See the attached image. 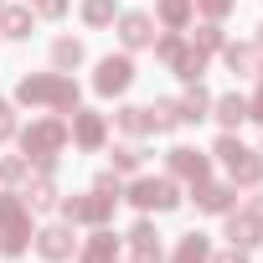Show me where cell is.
I'll return each mask as SVG.
<instances>
[{
  "label": "cell",
  "instance_id": "cell-12",
  "mask_svg": "<svg viewBox=\"0 0 263 263\" xmlns=\"http://www.w3.org/2000/svg\"><path fill=\"white\" fill-rule=\"evenodd\" d=\"M191 191H196V206H201V212H212V217H227V212L237 206V191H232V186H222V181H212V176H206V181H196Z\"/></svg>",
  "mask_w": 263,
  "mask_h": 263
},
{
  "label": "cell",
  "instance_id": "cell-30",
  "mask_svg": "<svg viewBox=\"0 0 263 263\" xmlns=\"http://www.w3.org/2000/svg\"><path fill=\"white\" fill-rule=\"evenodd\" d=\"M26 171H31L26 155H6V160H0V181H6V186H11V181H26Z\"/></svg>",
  "mask_w": 263,
  "mask_h": 263
},
{
  "label": "cell",
  "instance_id": "cell-32",
  "mask_svg": "<svg viewBox=\"0 0 263 263\" xmlns=\"http://www.w3.org/2000/svg\"><path fill=\"white\" fill-rule=\"evenodd\" d=\"M232 6H237V0H196V11H201L206 21H222V16H232Z\"/></svg>",
  "mask_w": 263,
  "mask_h": 263
},
{
  "label": "cell",
  "instance_id": "cell-38",
  "mask_svg": "<svg viewBox=\"0 0 263 263\" xmlns=\"http://www.w3.org/2000/svg\"><path fill=\"white\" fill-rule=\"evenodd\" d=\"M206 263H248V253H242V248H227V253H212Z\"/></svg>",
  "mask_w": 263,
  "mask_h": 263
},
{
  "label": "cell",
  "instance_id": "cell-20",
  "mask_svg": "<svg viewBox=\"0 0 263 263\" xmlns=\"http://www.w3.org/2000/svg\"><path fill=\"white\" fill-rule=\"evenodd\" d=\"M176 103H181V124H201V119L212 114V93H206L201 83H191L186 98H176Z\"/></svg>",
  "mask_w": 263,
  "mask_h": 263
},
{
  "label": "cell",
  "instance_id": "cell-22",
  "mask_svg": "<svg viewBox=\"0 0 263 263\" xmlns=\"http://www.w3.org/2000/svg\"><path fill=\"white\" fill-rule=\"evenodd\" d=\"M222 62L232 78H248L253 72V42H222Z\"/></svg>",
  "mask_w": 263,
  "mask_h": 263
},
{
  "label": "cell",
  "instance_id": "cell-36",
  "mask_svg": "<svg viewBox=\"0 0 263 263\" xmlns=\"http://www.w3.org/2000/svg\"><path fill=\"white\" fill-rule=\"evenodd\" d=\"M248 119H258V124H263V67H258V93L248 98Z\"/></svg>",
  "mask_w": 263,
  "mask_h": 263
},
{
  "label": "cell",
  "instance_id": "cell-9",
  "mask_svg": "<svg viewBox=\"0 0 263 263\" xmlns=\"http://www.w3.org/2000/svg\"><path fill=\"white\" fill-rule=\"evenodd\" d=\"M129 83H135V62H129V52H119V57H103V62H98V72H93V88H98L103 98L124 93Z\"/></svg>",
  "mask_w": 263,
  "mask_h": 263
},
{
  "label": "cell",
  "instance_id": "cell-7",
  "mask_svg": "<svg viewBox=\"0 0 263 263\" xmlns=\"http://www.w3.org/2000/svg\"><path fill=\"white\" fill-rule=\"evenodd\" d=\"M165 165H171V181H186V186H196V181L212 176V155L206 150H191V145H176L165 155Z\"/></svg>",
  "mask_w": 263,
  "mask_h": 263
},
{
  "label": "cell",
  "instance_id": "cell-8",
  "mask_svg": "<svg viewBox=\"0 0 263 263\" xmlns=\"http://www.w3.org/2000/svg\"><path fill=\"white\" fill-rule=\"evenodd\" d=\"M67 135L78 150H103L108 145V119L93 114V108H72V124H67Z\"/></svg>",
  "mask_w": 263,
  "mask_h": 263
},
{
  "label": "cell",
  "instance_id": "cell-10",
  "mask_svg": "<svg viewBox=\"0 0 263 263\" xmlns=\"http://www.w3.org/2000/svg\"><path fill=\"white\" fill-rule=\"evenodd\" d=\"M119 42H124V52H140V47H150L155 42V16H145V11H119Z\"/></svg>",
  "mask_w": 263,
  "mask_h": 263
},
{
  "label": "cell",
  "instance_id": "cell-3",
  "mask_svg": "<svg viewBox=\"0 0 263 263\" xmlns=\"http://www.w3.org/2000/svg\"><path fill=\"white\" fill-rule=\"evenodd\" d=\"M31 248V206L21 201V191H0V253L21 258Z\"/></svg>",
  "mask_w": 263,
  "mask_h": 263
},
{
  "label": "cell",
  "instance_id": "cell-33",
  "mask_svg": "<svg viewBox=\"0 0 263 263\" xmlns=\"http://www.w3.org/2000/svg\"><path fill=\"white\" fill-rule=\"evenodd\" d=\"M93 191H103V196H124V186H119V171H103V176L93 181Z\"/></svg>",
  "mask_w": 263,
  "mask_h": 263
},
{
  "label": "cell",
  "instance_id": "cell-39",
  "mask_svg": "<svg viewBox=\"0 0 263 263\" xmlns=\"http://www.w3.org/2000/svg\"><path fill=\"white\" fill-rule=\"evenodd\" d=\"M248 212H253V217H258V222H263V191H258V196H253V201H248Z\"/></svg>",
  "mask_w": 263,
  "mask_h": 263
},
{
  "label": "cell",
  "instance_id": "cell-28",
  "mask_svg": "<svg viewBox=\"0 0 263 263\" xmlns=\"http://www.w3.org/2000/svg\"><path fill=\"white\" fill-rule=\"evenodd\" d=\"M222 42H227V36H222V26H217V21H206V26H196V42H191V47L212 57V52H222Z\"/></svg>",
  "mask_w": 263,
  "mask_h": 263
},
{
  "label": "cell",
  "instance_id": "cell-34",
  "mask_svg": "<svg viewBox=\"0 0 263 263\" xmlns=\"http://www.w3.org/2000/svg\"><path fill=\"white\" fill-rule=\"evenodd\" d=\"M36 16H47V21H62V16H67V0H36Z\"/></svg>",
  "mask_w": 263,
  "mask_h": 263
},
{
  "label": "cell",
  "instance_id": "cell-37",
  "mask_svg": "<svg viewBox=\"0 0 263 263\" xmlns=\"http://www.w3.org/2000/svg\"><path fill=\"white\" fill-rule=\"evenodd\" d=\"M165 253L160 248H129V263H160Z\"/></svg>",
  "mask_w": 263,
  "mask_h": 263
},
{
  "label": "cell",
  "instance_id": "cell-6",
  "mask_svg": "<svg viewBox=\"0 0 263 263\" xmlns=\"http://www.w3.org/2000/svg\"><path fill=\"white\" fill-rule=\"evenodd\" d=\"M67 222H83V227H108L114 222V206L119 196H103V191H83V196H62L57 201Z\"/></svg>",
  "mask_w": 263,
  "mask_h": 263
},
{
  "label": "cell",
  "instance_id": "cell-15",
  "mask_svg": "<svg viewBox=\"0 0 263 263\" xmlns=\"http://www.w3.org/2000/svg\"><path fill=\"white\" fill-rule=\"evenodd\" d=\"M78 263H119V237H114L108 227H98V232H93V237L83 242Z\"/></svg>",
  "mask_w": 263,
  "mask_h": 263
},
{
  "label": "cell",
  "instance_id": "cell-18",
  "mask_svg": "<svg viewBox=\"0 0 263 263\" xmlns=\"http://www.w3.org/2000/svg\"><path fill=\"white\" fill-rule=\"evenodd\" d=\"M212 119H217L222 129H237V124L248 119V98H242V93H222V98H212Z\"/></svg>",
  "mask_w": 263,
  "mask_h": 263
},
{
  "label": "cell",
  "instance_id": "cell-14",
  "mask_svg": "<svg viewBox=\"0 0 263 263\" xmlns=\"http://www.w3.org/2000/svg\"><path fill=\"white\" fill-rule=\"evenodd\" d=\"M21 201H26L31 212H57L62 191H57V181H52V176H42V171H36V181H31V186L21 191Z\"/></svg>",
  "mask_w": 263,
  "mask_h": 263
},
{
  "label": "cell",
  "instance_id": "cell-21",
  "mask_svg": "<svg viewBox=\"0 0 263 263\" xmlns=\"http://www.w3.org/2000/svg\"><path fill=\"white\" fill-rule=\"evenodd\" d=\"M171 72H176V78H186V83H201V72H206V52H196V47H186V42H181V52H176Z\"/></svg>",
  "mask_w": 263,
  "mask_h": 263
},
{
  "label": "cell",
  "instance_id": "cell-23",
  "mask_svg": "<svg viewBox=\"0 0 263 263\" xmlns=\"http://www.w3.org/2000/svg\"><path fill=\"white\" fill-rule=\"evenodd\" d=\"M206 258H212L206 232H186V237L176 242V258H171V263H206Z\"/></svg>",
  "mask_w": 263,
  "mask_h": 263
},
{
  "label": "cell",
  "instance_id": "cell-35",
  "mask_svg": "<svg viewBox=\"0 0 263 263\" xmlns=\"http://www.w3.org/2000/svg\"><path fill=\"white\" fill-rule=\"evenodd\" d=\"M0 140H16V114H11L6 98H0Z\"/></svg>",
  "mask_w": 263,
  "mask_h": 263
},
{
  "label": "cell",
  "instance_id": "cell-31",
  "mask_svg": "<svg viewBox=\"0 0 263 263\" xmlns=\"http://www.w3.org/2000/svg\"><path fill=\"white\" fill-rule=\"evenodd\" d=\"M129 248H160V232L150 222H135V227H129Z\"/></svg>",
  "mask_w": 263,
  "mask_h": 263
},
{
  "label": "cell",
  "instance_id": "cell-25",
  "mask_svg": "<svg viewBox=\"0 0 263 263\" xmlns=\"http://www.w3.org/2000/svg\"><path fill=\"white\" fill-rule=\"evenodd\" d=\"M83 21H88L93 31H103V26L119 21V6H114V0H83Z\"/></svg>",
  "mask_w": 263,
  "mask_h": 263
},
{
  "label": "cell",
  "instance_id": "cell-24",
  "mask_svg": "<svg viewBox=\"0 0 263 263\" xmlns=\"http://www.w3.org/2000/svg\"><path fill=\"white\" fill-rule=\"evenodd\" d=\"M145 114H150V129H160V135L181 124V103H176V98H155V103H150Z\"/></svg>",
  "mask_w": 263,
  "mask_h": 263
},
{
  "label": "cell",
  "instance_id": "cell-16",
  "mask_svg": "<svg viewBox=\"0 0 263 263\" xmlns=\"http://www.w3.org/2000/svg\"><path fill=\"white\" fill-rule=\"evenodd\" d=\"M155 16L165 31H186L191 16H196V0H155Z\"/></svg>",
  "mask_w": 263,
  "mask_h": 263
},
{
  "label": "cell",
  "instance_id": "cell-2",
  "mask_svg": "<svg viewBox=\"0 0 263 263\" xmlns=\"http://www.w3.org/2000/svg\"><path fill=\"white\" fill-rule=\"evenodd\" d=\"M67 140H72V135H67V119H36L31 129H21V150H26V160H31L42 176L57 171V155H62Z\"/></svg>",
  "mask_w": 263,
  "mask_h": 263
},
{
  "label": "cell",
  "instance_id": "cell-17",
  "mask_svg": "<svg viewBox=\"0 0 263 263\" xmlns=\"http://www.w3.org/2000/svg\"><path fill=\"white\" fill-rule=\"evenodd\" d=\"M31 31H36V21H31V11H26V6H0V36L26 42Z\"/></svg>",
  "mask_w": 263,
  "mask_h": 263
},
{
  "label": "cell",
  "instance_id": "cell-29",
  "mask_svg": "<svg viewBox=\"0 0 263 263\" xmlns=\"http://www.w3.org/2000/svg\"><path fill=\"white\" fill-rule=\"evenodd\" d=\"M150 47H155V57H160V62L171 67V62H176V52H181V31H160V36H155Z\"/></svg>",
  "mask_w": 263,
  "mask_h": 263
},
{
  "label": "cell",
  "instance_id": "cell-4",
  "mask_svg": "<svg viewBox=\"0 0 263 263\" xmlns=\"http://www.w3.org/2000/svg\"><path fill=\"white\" fill-rule=\"evenodd\" d=\"M212 155L227 165L232 186H258V181H263V150H248L237 135H222V140L212 145Z\"/></svg>",
  "mask_w": 263,
  "mask_h": 263
},
{
  "label": "cell",
  "instance_id": "cell-27",
  "mask_svg": "<svg viewBox=\"0 0 263 263\" xmlns=\"http://www.w3.org/2000/svg\"><path fill=\"white\" fill-rule=\"evenodd\" d=\"M108 160H114V171L124 176V171H140V165H145V150L129 140V145H114V155H108Z\"/></svg>",
  "mask_w": 263,
  "mask_h": 263
},
{
  "label": "cell",
  "instance_id": "cell-11",
  "mask_svg": "<svg viewBox=\"0 0 263 263\" xmlns=\"http://www.w3.org/2000/svg\"><path fill=\"white\" fill-rule=\"evenodd\" d=\"M36 242V253L47 258V263H62V258H72V248H78V237H72V227H62V222H52V227H42V232H31Z\"/></svg>",
  "mask_w": 263,
  "mask_h": 263
},
{
  "label": "cell",
  "instance_id": "cell-19",
  "mask_svg": "<svg viewBox=\"0 0 263 263\" xmlns=\"http://www.w3.org/2000/svg\"><path fill=\"white\" fill-rule=\"evenodd\" d=\"M83 57H88V47H83L78 36H57V42H52V67H57V72L83 67Z\"/></svg>",
  "mask_w": 263,
  "mask_h": 263
},
{
  "label": "cell",
  "instance_id": "cell-26",
  "mask_svg": "<svg viewBox=\"0 0 263 263\" xmlns=\"http://www.w3.org/2000/svg\"><path fill=\"white\" fill-rule=\"evenodd\" d=\"M114 119H119V129H124V135H150V114H145L140 103H124Z\"/></svg>",
  "mask_w": 263,
  "mask_h": 263
},
{
  "label": "cell",
  "instance_id": "cell-1",
  "mask_svg": "<svg viewBox=\"0 0 263 263\" xmlns=\"http://www.w3.org/2000/svg\"><path fill=\"white\" fill-rule=\"evenodd\" d=\"M16 98L21 103H42V108H57V114H72L78 108V83H72V72H26L21 83H16Z\"/></svg>",
  "mask_w": 263,
  "mask_h": 263
},
{
  "label": "cell",
  "instance_id": "cell-40",
  "mask_svg": "<svg viewBox=\"0 0 263 263\" xmlns=\"http://www.w3.org/2000/svg\"><path fill=\"white\" fill-rule=\"evenodd\" d=\"M253 47H258V52H263V26H258V31H253Z\"/></svg>",
  "mask_w": 263,
  "mask_h": 263
},
{
  "label": "cell",
  "instance_id": "cell-5",
  "mask_svg": "<svg viewBox=\"0 0 263 263\" xmlns=\"http://www.w3.org/2000/svg\"><path fill=\"white\" fill-rule=\"evenodd\" d=\"M124 196L135 201L140 212H176V206H181V186H176L171 176H140Z\"/></svg>",
  "mask_w": 263,
  "mask_h": 263
},
{
  "label": "cell",
  "instance_id": "cell-13",
  "mask_svg": "<svg viewBox=\"0 0 263 263\" xmlns=\"http://www.w3.org/2000/svg\"><path fill=\"white\" fill-rule=\"evenodd\" d=\"M227 242L242 248V253H253V248L263 242V222H258L253 212H227Z\"/></svg>",
  "mask_w": 263,
  "mask_h": 263
}]
</instances>
